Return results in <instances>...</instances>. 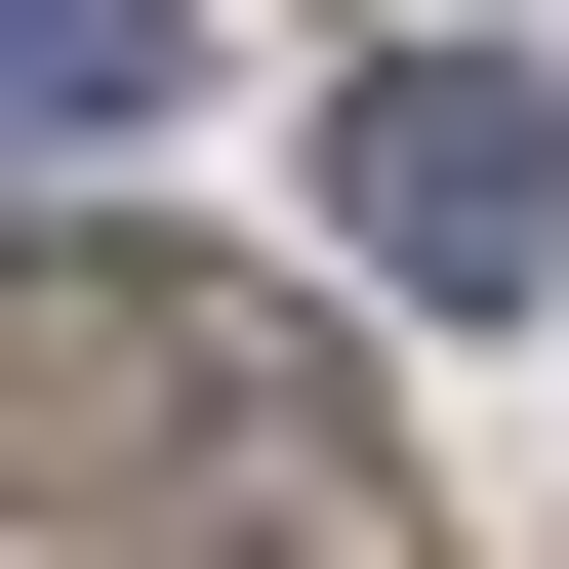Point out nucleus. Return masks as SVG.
<instances>
[{
	"mask_svg": "<svg viewBox=\"0 0 569 569\" xmlns=\"http://www.w3.org/2000/svg\"><path fill=\"white\" fill-rule=\"evenodd\" d=\"M0 488L82 569H407L326 326L284 284H163V244H0Z\"/></svg>",
	"mask_w": 569,
	"mask_h": 569,
	"instance_id": "nucleus-1",
	"label": "nucleus"
},
{
	"mask_svg": "<svg viewBox=\"0 0 569 569\" xmlns=\"http://www.w3.org/2000/svg\"><path fill=\"white\" fill-rule=\"evenodd\" d=\"M326 244L367 284H569V82L529 41H367L326 82Z\"/></svg>",
	"mask_w": 569,
	"mask_h": 569,
	"instance_id": "nucleus-2",
	"label": "nucleus"
},
{
	"mask_svg": "<svg viewBox=\"0 0 569 569\" xmlns=\"http://www.w3.org/2000/svg\"><path fill=\"white\" fill-rule=\"evenodd\" d=\"M163 82H203L163 0H0V163H82V122H163Z\"/></svg>",
	"mask_w": 569,
	"mask_h": 569,
	"instance_id": "nucleus-3",
	"label": "nucleus"
}]
</instances>
